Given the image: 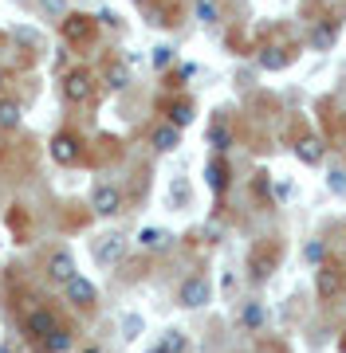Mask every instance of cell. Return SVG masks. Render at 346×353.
<instances>
[{
  "label": "cell",
  "instance_id": "1",
  "mask_svg": "<svg viewBox=\"0 0 346 353\" xmlns=\"http://www.w3.org/2000/svg\"><path fill=\"white\" fill-rule=\"evenodd\" d=\"M95 32H99V20L87 12H67L64 20H59V36L71 43V48H87L90 39H95Z\"/></svg>",
  "mask_w": 346,
  "mask_h": 353
},
{
  "label": "cell",
  "instance_id": "2",
  "mask_svg": "<svg viewBox=\"0 0 346 353\" xmlns=\"http://www.w3.org/2000/svg\"><path fill=\"white\" fill-rule=\"evenodd\" d=\"M59 90H64V99L71 102V106L90 102V94H95V75H90L87 67H75V71H67V75H64Z\"/></svg>",
  "mask_w": 346,
  "mask_h": 353
},
{
  "label": "cell",
  "instance_id": "3",
  "mask_svg": "<svg viewBox=\"0 0 346 353\" xmlns=\"http://www.w3.org/2000/svg\"><path fill=\"white\" fill-rule=\"evenodd\" d=\"M346 287V275H343V267L338 263H327L323 259L319 267H315V294H319L323 303H331V299H338Z\"/></svg>",
  "mask_w": 346,
  "mask_h": 353
},
{
  "label": "cell",
  "instance_id": "4",
  "mask_svg": "<svg viewBox=\"0 0 346 353\" xmlns=\"http://www.w3.org/2000/svg\"><path fill=\"white\" fill-rule=\"evenodd\" d=\"M276 263H280V243H256L252 248V255H248V275L256 279V283H264V279L276 271Z\"/></svg>",
  "mask_w": 346,
  "mask_h": 353
},
{
  "label": "cell",
  "instance_id": "5",
  "mask_svg": "<svg viewBox=\"0 0 346 353\" xmlns=\"http://www.w3.org/2000/svg\"><path fill=\"white\" fill-rule=\"evenodd\" d=\"M209 299H213V287H209L205 275H189L177 287V303L185 306V310H197V306H205Z\"/></svg>",
  "mask_w": 346,
  "mask_h": 353
},
{
  "label": "cell",
  "instance_id": "6",
  "mask_svg": "<svg viewBox=\"0 0 346 353\" xmlns=\"http://www.w3.org/2000/svg\"><path fill=\"white\" fill-rule=\"evenodd\" d=\"M79 157H83V141H79L71 130L55 134V138H52V161L55 165H75Z\"/></svg>",
  "mask_w": 346,
  "mask_h": 353
},
{
  "label": "cell",
  "instance_id": "7",
  "mask_svg": "<svg viewBox=\"0 0 346 353\" xmlns=\"http://www.w3.org/2000/svg\"><path fill=\"white\" fill-rule=\"evenodd\" d=\"M90 208L99 216H118L122 212V192L115 189V185H95V192H90Z\"/></svg>",
  "mask_w": 346,
  "mask_h": 353
},
{
  "label": "cell",
  "instance_id": "8",
  "mask_svg": "<svg viewBox=\"0 0 346 353\" xmlns=\"http://www.w3.org/2000/svg\"><path fill=\"white\" fill-rule=\"evenodd\" d=\"M55 314L52 310H32V314L24 318V334L32 341H36V345H44V338H48V334H55Z\"/></svg>",
  "mask_w": 346,
  "mask_h": 353
},
{
  "label": "cell",
  "instance_id": "9",
  "mask_svg": "<svg viewBox=\"0 0 346 353\" xmlns=\"http://www.w3.org/2000/svg\"><path fill=\"white\" fill-rule=\"evenodd\" d=\"M64 290H67V303L79 306V310H90V306H95V299H99L95 283H90V279H83V275H75Z\"/></svg>",
  "mask_w": 346,
  "mask_h": 353
},
{
  "label": "cell",
  "instance_id": "10",
  "mask_svg": "<svg viewBox=\"0 0 346 353\" xmlns=\"http://www.w3.org/2000/svg\"><path fill=\"white\" fill-rule=\"evenodd\" d=\"M122 248H126V240L115 236V232H110V236H99V243H95V259H99L103 267H110V263L122 259Z\"/></svg>",
  "mask_w": 346,
  "mask_h": 353
},
{
  "label": "cell",
  "instance_id": "11",
  "mask_svg": "<svg viewBox=\"0 0 346 353\" xmlns=\"http://www.w3.org/2000/svg\"><path fill=\"white\" fill-rule=\"evenodd\" d=\"M48 279H52V283H71V279H75V259H71V255L67 252H55L52 259H48Z\"/></svg>",
  "mask_w": 346,
  "mask_h": 353
},
{
  "label": "cell",
  "instance_id": "12",
  "mask_svg": "<svg viewBox=\"0 0 346 353\" xmlns=\"http://www.w3.org/2000/svg\"><path fill=\"white\" fill-rule=\"evenodd\" d=\"M150 141H154L157 153H173L181 145V130L169 126V122H162V126H154V134H150Z\"/></svg>",
  "mask_w": 346,
  "mask_h": 353
},
{
  "label": "cell",
  "instance_id": "13",
  "mask_svg": "<svg viewBox=\"0 0 346 353\" xmlns=\"http://www.w3.org/2000/svg\"><path fill=\"white\" fill-rule=\"evenodd\" d=\"M205 176H209V189L213 192H224L232 185V176H229V161H220V157H213V161L205 165Z\"/></svg>",
  "mask_w": 346,
  "mask_h": 353
},
{
  "label": "cell",
  "instance_id": "14",
  "mask_svg": "<svg viewBox=\"0 0 346 353\" xmlns=\"http://www.w3.org/2000/svg\"><path fill=\"white\" fill-rule=\"evenodd\" d=\"M24 122V106H20V99H0V130H16Z\"/></svg>",
  "mask_w": 346,
  "mask_h": 353
},
{
  "label": "cell",
  "instance_id": "15",
  "mask_svg": "<svg viewBox=\"0 0 346 353\" xmlns=\"http://www.w3.org/2000/svg\"><path fill=\"white\" fill-rule=\"evenodd\" d=\"M169 240H173V236H169L166 228H142L138 232V243L146 248V252H166Z\"/></svg>",
  "mask_w": 346,
  "mask_h": 353
},
{
  "label": "cell",
  "instance_id": "16",
  "mask_svg": "<svg viewBox=\"0 0 346 353\" xmlns=\"http://www.w3.org/2000/svg\"><path fill=\"white\" fill-rule=\"evenodd\" d=\"M189 122H193V102H189V99H177V102H169V126L185 130Z\"/></svg>",
  "mask_w": 346,
  "mask_h": 353
},
{
  "label": "cell",
  "instance_id": "17",
  "mask_svg": "<svg viewBox=\"0 0 346 353\" xmlns=\"http://www.w3.org/2000/svg\"><path fill=\"white\" fill-rule=\"evenodd\" d=\"M193 12H197V20H201L205 28L220 24V4L217 0H193Z\"/></svg>",
  "mask_w": 346,
  "mask_h": 353
},
{
  "label": "cell",
  "instance_id": "18",
  "mask_svg": "<svg viewBox=\"0 0 346 353\" xmlns=\"http://www.w3.org/2000/svg\"><path fill=\"white\" fill-rule=\"evenodd\" d=\"M295 153H299V161H303V165H319V161H323V145H319V138H299Z\"/></svg>",
  "mask_w": 346,
  "mask_h": 353
},
{
  "label": "cell",
  "instance_id": "19",
  "mask_svg": "<svg viewBox=\"0 0 346 353\" xmlns=\"http://www.w3.org/2000/svg\"><path fill=\"white\" fill-rule=\"evenodd\" d=\"M291 63V51H283V48H264L260 51V67H268V71H280V67Z\"/></svg>",
  "mask_w": 346,
  "mask_h": 353
},
{
  "label": "cell",
  "instance_id": "20",
  "mask_svg": "<svg viewBox=\"0 0 346 353\" xmlns=\"http://www.w3.org/2000/svg\"><path fill=\"white\" fill-rule=\"evenodd\" d=\"M157 345H162V350H166V353H189V338H185L181 330H166V334H162V341H157Z\"/></svg>",
  "mask_w": 346,
  "mask_h": 353
},
{
  "label": "cell",
  "instance_id": "21",
  "mask_svg": "<svg viewBox=\"0 0 346 353\" xmlns=\"http://www.w3.org/2000/svg\"><path fill=\"white\" fill-rule=\"evenodd\" d=\"M264 318H268L264 303H248V306H244V314H240V322H244V330H260V326H264Z\"/></svg>",
  "mask_w": 346,
  "mask_h": 353
},
{
  "label": "cell",
  "instance_id": "22",
  "mask_svg": "<svg viewBox=\"0 0 346 353\" xmlns=\"http://www.w3.org/2000/svg\"><path fill=\"white\" fill-rule=\"evenodd\" d=\"M39 350H44V353H67V350H71V334H67V330H55V334L44 338Z\"/></svg>",
  "mask_w": 346,
  "mask_h": 353
},
{
  "label": "cell",
  "instance_id": "23",
  "mask_svg": "<svg viewBox=\"0 0 346 353\" xmlns=\"http://www.w3.org/2000/svg\"><path fill=\"white\" fill-rule=\"evenodd\" d=\"M334 36H338V28H334V24L315 28V32H311V48H315V51H327V48L334 43Z\"/></svg>",
  "mask_w": 346,
  "mask_h": 353
},
{
  "label": "cell",
  "instance_id": "24",
  "mask_svg": "<svg viewBox=\"0 0 346 353\" xmlns=\"http://www.w3.org/2000/svg\"><path fill=\"white\" fill-rule=\"evenodd\" d=\"M103 79H106V87H110V90H122L130 83V71H126V63H110Z\"/></svg>",
  "mask_w": 346,
  "mask_h": 353
},
{
  "label": "cell",
  "instance_id": "25",
  "mask_svg": "<svg viewBox=\"0 0 346 353\" xmlns=\"http://www.w3.org/2000/svg\"><path fill=\"white\" fill-rule=\"evenodd\" d=\"M209 141H213V150H229L232 145V134L224 122H213V130H209Z\"/></svg>",
  "mask_w": 346,
  "mask_h": 353
},
{
  "label": "cell",
  "instance_id": "26",
  "mask_svg": "<svg viewBox=\"0 0 346 353\" xmlns=\"http://www.w3.org/2000/svg\"><path fill=\"white\" fill-rule=\"evenodd\" d=\"M169 63H173V48H169V43L154 48V67H157V71H162V67H169Z\"/></svg>",
  "mask_w": 346,
  "mask_h": 353
},
{
  "label": "cell",
  "instance_id": "27",
  "mask_svg": "<svg viewBox=\"0 0 346 353\" xmlns=\"http://www.w3.org/2000/svg\"><path fill=\"white\" fill-rule=\"evenodd\" d=\"M39 4H44V12L59 16V20H64V16H67V0H39Z\"/></svg>",
  "mask_w": 346,
  "mask_h": 353
},
{
  "label": "cell",
  "instance_id": "28",
  "mask_svg": "<svg viewBox=\"0 0 346 353\" xmlns=\"http://www.w3.org/2000/svg\"><path fill=\"white\" fill-rule=\"evenodd\" d=\"M307 259H311L315 267H319L323 259H327V248H323V243H307Z\"/></svg>",
  "mask_w": 346,
  "mask_h": 353
},
{
  "label": "cell",
  "instance_id": "29",
  "mask_svg": "<svg viewBox=\"0 0 346 353\" xmlns=\"http://www.w3.org/2000/svg\"><path fill=\"white\" fill-rule=\"evenodd\" d=\"M291 185H283V181H280V185H276V201H291Z\"/></svg>",
  "mask_w": 346,
  "mask_h": 353
},
{
  "label": "cell",
  "instance_id": "30",
  "mask_svg": "<svg viewBox=\"0 0 346 353\" xmlns=\"http://www.w3.org/2000/svg\"><path fill=\"white\" fill-rule=\"evenodd\" d=\"M142 330V318H126V338H138Z\"/></svg>",
  "mask_w": 346,
  "mask_h": 353
},
{
  "label": "cell",
  "instance_id": "31",
  "mask_svg": "<svg viewBox=\"0 0 346 353\" xmlns=\"http://www.w3.org/2000/svg\"><path fill=\"white\" fill-rule=\"evenodd\" d=\"M0 353H16V345H8V341H4V345H0Z\"/></svg>",
  "mask_w": 346,
  "mask_h": 353
},
{
  "label": "cell",
  "instance_id": "32",
  "mask_svg": "<svg viewBox=\"0 0 346 353\" xmlns=\"http://www.w3.org/2000/svg\"><path fill=\"white\" fill-rule=\"evenodd\" d=\"M83 353H103V350H95V345H90V350H83Z\"/></svg>",
  "mask_w": 346,
  "mask_h": 353
},
{
  "label": "cell",
  "instance_id": "33",
  "mask_svg": "<svg viewBox=\"0 0 346 353\" xmlns=\"http://www.w3.org/2000/svg\"><path fill=\"white\" fill-rule=\"evenodd\" d=\"M150 353H166V350H162V345H154V350H150Z\"/></svg>",
  "mask_w": 346,
  "mask_h": 353
},
{
  "label": "cell",
  "instance_id": "34",
  "mask_svg": "<svg viewBox=\"0 0 346 353\" xmlns=\"http://www.w3.org/2000/svg\"><path fill=\"white\" fill-rule=\"evenodd\" d=\"M0 90H4V71H0Z\"/></svg>",
  "mask_w": 346,
  "mask_h": 353
},
{
  "label": "cell",
  "instance_id": "35",
  "mask_svg": "<svg viewBox=\"0 0 346 353\" xmlns=\"http://www.w3.org/2000/svg\"><path fill=\"white\" fill-rule=\"evenodd\" d=\"M138 4H142V0H138Z\"/></svg>",
  "mask_w": 346,
  "mask_h": 353
}]
</instances>
